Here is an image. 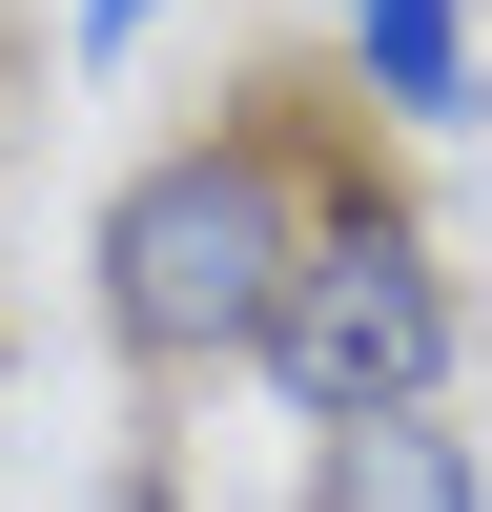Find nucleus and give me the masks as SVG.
Segmentation results:
<instances>
[{
  "mask_svg": "<svg viewBox=\"0 0 492 512\" xmlns=\"http://www.w3.org/2000/svg\"><path fill=\"white\" fill-rule=\"evenodd\" d=\"M308 205H328V144L246 82V103H205L185 144H144L103 185V226H82V308H103V349L144 369V390H205V369L267 349L287 267H308Z\"/></svg>",
  "mask_w": 492,
  "mask_h": 512,
  "instance_id": "1",
  "label": "nucleus"
},
{
  "mask_svg": "<svg viewBox=\"0 0 492 512\" xmlns=\"http://www.w3.org/2000/svg\"><path fill=\"white\" fill-rule=\"evenodd\" d=\"M267 410L287 431H390V410H451V369H472V308H451V267H431V226H410L369 164H328V205H308V267H287V308H267Z\"/></svg>",
  "mask_w": 492,
  "mask_h": 512,
  "instance_id": "2",
  "label": "nucleus"
},
{
  "mask_svg": "<svg viewBox=\"0 0 492 512\" xmlns=\"http://www.w3.org/2000/svg\"><path fill=\"white\" fill-rule=\"evenodd\" d=\"M328 41H349V103L369 123H472L492 103V62H472V0H328Z\"/></svg>",
  "mask_w": 492,
  "mask_h": 512,
  "instance_id": "3",
  "label": "nucleus"
},
{
  "mask_svg": "<svg viewBox=\"0 0 492 512\" xmlns=\"http://www.w3.org/2000/svg\"><path fill=\"white\" fill-rule=\"evenodd\" d=\"M287 512H492V451L451 410H390V431H308V492Z\"/></svg>",
  "mask_w": 492,
  "mask_h": 512,
  "instance_id": "4",
  "label": "nucleus"
},
{
  "mask_svg": "<svg viewBox=\"0 0 492 512\" xmlns=\"http://www.w3.org/2000/svg\"><path fill=\"white\" fill-rule=\"evenodd\" d=\"M62 21H82V62H123V41L164 21V0H62Z\"/></svg>",
  "mask_w": 492,
  "mask_h": 512,
  "instance_id": "5",
  "label": "nucleus"
},
{
  "mask_svg": "<svg viewBox=\"0 0 492 512\" xmlns=\"http://www.w3.org/2000/svg\"><path fill=\"white\" fill-rule=\"evenodd\" d=\"M103 512H164V451H123V492H103Z\"/></svg>",
  "mask_w": 492,
  "mask_h": 512,
  "instance_id": "6",
  "label": "nucleus"
}]
</instances>
